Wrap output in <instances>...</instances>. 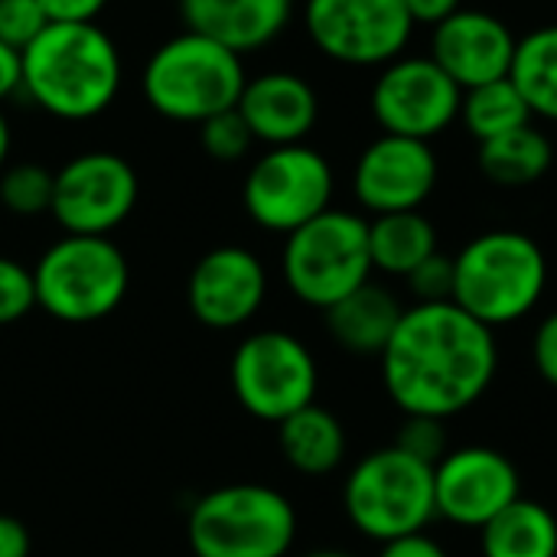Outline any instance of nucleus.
<instances>
[{"instance_id": "nucleus-1", "label": "nucleus", "mask_w": 557, "mask_h": 557, "mask_svg": "<svg viewBox=\"0 0 557 557\" xmlns=\"http://www.w3.org/2000/svg\"><path fill=\"white\" fill-rule=\"evenodd\" d=\"M379 362L401 414L450 421L490 392L499 369L496 330L457 304H411Z\"/></svg>"}, {"instance_id": "nucleus-2", "label": "nucleus", "mask_w": 557, "mask_h": 557, "mask_svg": "<svg viewBox=\"0 0 557 557\" xmlns=\"http://www.w3.org/2000/svg\"><path fill=\"white\" fill-rule=\"evenodd\" d=\"M117 42L98 23H49L23 49V91L59 121H91L121 91Z\"/></svg>"}, {"instance_id": "nucleus-3", "label": "nucleus", "mask_w": 557, "mask_h": 557, "mask_svg": "<svg viewBox=\"0 0 557 557\" xmlns=\"http://www.w3.org/2000/svg\"><path fill=\"white\" fill-rule=\"evenodd\" d=\"M548 287L542 245L516 228L470 238L454 258V304L490 330L525 320Z\"/></svg>"}, {"instance_id": "nucleus-4", "label": "nucleus", "mask_w": 557, "mask_h": 557, "mask_svg": "<svg viewBox=\"0 0 557 557\" xmlns=\"http://www.w3.org/2000/svg\"><path fill=\"white\" fill-rule=\"evenodd\" d=\"M245 82L248 75L242 55L193 29L160 42L140 72L144 101L160 117L196 127L222 111H232Z\"/></svg>"}, {"instance_id": "nucleus-5", "label": "nucleus", "mask_w": 557, "mask_h": 557, "mask_svg": "<svg viewBox=\"0 0 557 557\" xmlns=\"http://www.w3.org/2000/svg\"><path fill=\"white\" fill-rule=\"evenodd\" d=\"M186 539L196 557H287L297 542V509L274 486L228 483L196 499Z\"/></svg>"}, {"instance_id": "nucleus-6", "label": "nucleus", "mask_w": 557, "mask_h": 557, "mask_svg": "<svg viewBox=\"0 0 557 557\" xmlns=\"http://www.w3.org/2000/svg\"><path fill=\"white\" fill-rule=\"evenodd\" d=\"M343 509L369 542H395L428 532L437 519L434 467L388 444L366 454L343 483Z\"/></svg>"}, {"instance_id": "nucleus-7", "label": "nucleus", "mask_w": 557, "mask_h": 557, "mask_svg": "<svg viewBox=\"0 0 557 557\" xmlns=\"http://www.w3.org/2000/svg\"><path fill=\"white\" fill-rule=\"evenodd\" d=\"M36 307L59 323L111 317L131 287L124 251L108 235H62L33 264Z\"/></svg>"}, {"instance_id": "nucleus-8", "label": "nucleus", "mask_w": 557, "mask_h": 557, "mask_svg": "<svg viewBox=\"0 0 557 557\" xmlns=\"http://www.w3.org/2000/svg\"><path fill=\"white\" fill-rule=\"evenodd\" d=\"M284 238L281 274L307 307L326 310L372 281L369 222L349 209H326Z\"/></svg>"}, {"instance_id": "nucleus-9", "label": "nucleus", "mask_w": 557, "mask_h": 557, "mask_svg": "<svg viewBox=\"0 0 557 557\" xmlns=\"http://www.w3.org/2000/svg\"><path fill=\"white\" fill-rule=\"evenodd\" d=\"M336 176L330 160L307 147H268L248 170L242 186V202L248 219L277 235H290L320 212L333 209Z\"/></svg>"}, {"instance_id": "nucleus-10", "label": "nucleus", "mask_w": 557, "mask_h": 557, "mask_svg": "<svg viewBox=\"0 0 557 557\" xmlns=\"http://www.w3.org/2000/svg\"><path fill=\"white\" fill-rule=\"evenodd\" d=\"M232 392L238 405L268 424H281L317 401L320 369L304 339L284 330L245 336L232 356Z\"/></svg>"}, {"instance_id": "nucleus-11", "label": "nucleus", "mask_w": 557, "mask_h": 557, "mask_svg": "<svg viewBox=\"0 0 557 557\" xmlns=\"http://www.w3.org/2000/svg\"><path fill=\"white\" fill-rule=\"evenodd\" d=\"M304 26L326 59L356 69L395 62L414 36L405 0H304Z\"/></svg>"}, {"instance_id": "nucleus-12", "label": "nucleus", "mask_w": 557, "mask_h": 557, "mask_svg": "<svg viewBox=\"0 0 557 557\" xmlns=\"http://www.w3.org/2000/svg\"><path fill=\"white\" fill-rule=\"evenodd\" d=\"M137 173L114 150H85L55 170L49 215L65 235H111L137 206Z\"/></svg>"}, {"instance_id": "nucleus-13", "label": "nucleus", "mask_w": 557, "mask_h": 557, "mask_svg": "<svg viewBox=\"0 0 557 557\" xmlns=\"http://www.w3.org/2000/svg\"><path fill=\"white\" fill-rule=\"evenodd\" d=\"M463 91L431 55H398L372 85V117L382 134L434 140L460 117Z\"/></svg>"}, {"instance_id": "nucleus-14", "label": "nucleus", "mask_w": 557, "mask_h": 557, "mask_svg": "<svg viewBox=\"0 0 557 557\" xmlns=\"http://www.w3.org/2000/svg\"><path fill=\"white\" fill-rule=\"evenodd\" d=\"M522 496V480L509 454L496 447H450L434 467L437 519L460 529H483Z\"/></svg>"}, {"instance_id": "nucleus-15", "label": "nucleus", "mask_w": 557, "mask_h": 557, "mask_svg": "<svg viewBox=\"0 0 557 557\" xmlns=\"http://www.w3.org/2000/svg\"><path fill=\"white\" fill-rule=\"evenodd\" d=\"M437 153L431 140L382 134L356 160L352 193L372 215L421 209L437 189Z\"/></svg>"}, {"instance_id": "nucleus-16", "label": "nucleus", "mask_w": 557, "mask_h": 557, "mask_svg": "<svg viewBox=\"0 0 557 557\" xmlns=\"http://www.w3.org/2000/svg\"><path fill=\"white\" fill-rule=\"evenodd\" d=\"M268 271L261 258L242 245H219L206 251L186 284L193 317L209 330H238L264 307Z\"/></svg>"}, {"instance_id": "nucleus-17", "label": "nucleus", "mask_w": 557, "mask_h": 557, "mask_svg": "<svg viewBox=\"0 0 557 557\" xmlns=\"http://www.w3.org/2000/svg\"><path fill=\"white\" fill-rule=\"evenodd\" d=\"M516 33L486 10H457L431 33V59L460 91L506 78L516 55Z\"/></svg>"}, {"instance_id": "nucleus-18", "label": "nucleus", "mask_w": 557, "mask_h": 557, "mask_svg": "<svg viewBox=\"0 0 557 557\" xmlns=\"http://www.w3.org/2000/svg\"><path fill=\"white\" fill-rule=\"evenodd\" d=\"M235 108L245 117L255 144L268 147L304 144L320 117V98L313 85L287 69L248 78Z\"/></svg>"}, {"instance_id": "nucleus-19", "label": "nucleus", "mask_w": 557, "mask_h": 557, "mask_svg": "<svg viewBox=\"0 0 557 557\" xmlns=\"http://www.w3.org/2000/svg\"><path fill=\"white\" fill-rule=\"evenodd\" d=\"M186 29L248 55L271 46L290 23L294 0H176Z\"/></svg>"}, {"instance_id": "nucleus-20", "label": "nucleus", "mask_w": 557, "mask_h": 557, "mask_svg": "<svg viewBox=\"0 0 557 557\" xmlns=\"http://www.w3.org/2000/svg\"><path fill=\"white\" fill-rule=\"evenodd\" d=\"M401 313H405L401 300L385 284L366 281L362 287L326 307L323 320H326V333L339 349H346L349 356L379 359L388 339L395 336Z\"/></svg>"}, {"instance_id": "nucleus-21", "label": "nucleus", "mask_w": 557, "mask_h": 557, "mask_svg": "<svg viewBox=\"0 0 557 557\" xmlns=\"http://www.w3.org/2000/svg\"><path fill=\"white\" fill-rule=\"evenodd\" d=\"M277 447L300 476H330L346 460V428L330 408L313 401L277 424Z\"/></svg>"}, {"instance_id": "nucleus-22", "label": "nucleus", "mask_w": 557, "mask_h": 557, "mask_svg": "<svg viewBox=\"0 0 557 557\" xmlns=\"http://www.w3.org/2000/svg\"><path fill=\"white\" fill-rule=\"evenodd\" d=\"M483 557H557V516L535 499L519 496L480 529Z\"/></svg>"}, {"instance_id": "nucleus-23", "label": "nucleus", "mask_w": 557, "mask_h": 557, "mask_svg": "<svg viewBox=\"0 0 557 557\" xmlns=\"http://www.w3.org/2000/svg\"><path fill=\"white\" fill-rule=\"evenodd\" d=\"M434 251H437V228L421 209L372 215L369 222L372 271L405 281Z\"/></svg>"}, {"instance_id": "nucleus-24", "label": "nucleus", "mask_w": 557, "mask_h": 557, "mask_svg": "<svg viewBox=\"0 0 557 557\" xmlns=\"http://www.w3.org/2000/svg\"><path fill=\"white\" fill-rule=\"evenodd\" d=\"M476 163L490 183L506 186V189H522V186L539 183L552 170L555 147L545 131H539L535 124H525L503 137L480 144Z\"/></svg>"}, {"instance_id": "nucleus-25", "label": "nucleus", "mask_w": 557, "mask_h": 557, "mask_svg": "<svg viewBox=\"0 0 557 557\" xmlns=\"http://www.w3.org/2000/svg\"><path fill=\"white\" fill-rule=\"evenodd\" d=\"M509 78L532 117L557 121V23L539 26L516 42Z\"/></svg>"}, {"instance_id": "nucleus-26", "label": "nucleus", "mask_w": 557, "mask_h": 557, "mask_svg": "<svg viewBox=\"0 0 557 557\" xmlns=\"http://www.w3.org/2000/svg\"><path fill=\"white\" fill-rule=\"evenodd\" d=\"M460 121L476 144H486L493 137H503L516 127L532 124V111L525 98L519 95V88L512 85V78L506 75V78L467 88L460 98Z\"/></svg>"}, {"instance_id": "nucleus-27", "label": "nucleus", "mask_w": 557, "mask_h": 557, "mask_svg": "<svg viewBox=\"0 0 557 557\" xmlns=\"http://www.w3.org/2000/svg\"><path fill=\"white\" fill-rule=\"evenodd\" d=\"M52 186L55 173L42 163H16L0 170V206L10 215L33 219L49 212L52 206Z\"/></svg>"}, {"instance_id": "nucleus-28", "label": "nucleus", "mask_w": 557, "mask_h": 557, "mask_svg": "<svg viewBox=\"0 0 557 557\" xmlns=\"http://www.w3.org/2000/svg\"><path fill=\"white\" fill-rule=\"evenodd\" d=\"M199 147L219 163H235L255 147V137L238 108H232L199 124Z\"/></svg>"}, {"instance_id": "nucleus-29", "label": "nucleus", "mask_w": 557, "mask_h": 557, "mask_svg": "<svg viewBox=\"0 0 557 557\" xmlns=\"http://www.w3.org/2000/svg\"><path fill=\"white\" fill-rule=\"evenodd\" d=\"M395 447H401L405 454L418 457L428 467H437L447 450H450V434H447V421L441 418H428V414H405L395 441Z\"/></svg>"}, {"instance_id": "nucleus-30", "label": "nucleus", "mask_w": 557, "mask_h": 557, "mask_svg": "<svg viewBox=\"0 0 557 557\" xmlns=\"http://www.w3.org/2000/svg\"><path fill=\"white\" fill-rule=\"evenodd\" d=\"M36 307L33 268L0 255V326L20 323Z\"/></svg>"}, {"instance_id": "nucleus-31", "label": "nucleus", "mask_w": 557, "mask_h": 557, "mask_svg": "<svg viewBox=\"0 0 557 557\" xmlns=\"http://www.w3.org/2000/svg\"><path fill=\"white\" fill-rule=\"evenodd\" d=\"M414 304H454V258L441 248L405 277Z\"/></svg>"}, {"instance_id": "nucleus-32", "label": "nucleus", "mask_w": 557, "mask_h": 557, "mask_svg": "<svg viewBox=\"0 0 557 557\" xmlns=\"http://www.w3.org/2000/svg\"><path fill=\"white\" fill-rule=\"evenodd\" d=\"M46 26L49 16L39 0H0V42L23 52Z\"/></svg>"}, {"instance_id": "nucleus-33", "label": "nucleus", "mask_w": 557, "mask_h": 557, "mask_svg": "<svg viewBox=\"0 0 557 557\" xmlns=\"http://www.w3.org/2000/svg\"><path fill=\"white\" fill-rule=\"evenodd\" d=\"M532 362H535L539 375L552 388H557V310L539 323V330L532 336Z\"/></svg>"}, {"instance_id": "nucleus-34", "label": "nucleus", "mask_w": 557, "mask_h": 557, "mask_svg": "<svg viewBox=\"0 0 557 557\" xmlns=\"http://www.w3.org/2000/svg\"><path fill=\"white\" fill-rule=\"evenodd\" d=\"M49 23H95L111 0H39Z\"/></svg>"}, {"instance_id": "nucleus-35", "label": "nucleus", "mask_w": 557, "mask_h": 557, "mask_svg": "<svg viewBox=\"0 0 557 557\" xmlns=\"http://www.w3.org/2000/svg\"><path fill=\"white\" fill-rule=\"evenodd\" d=\"M379 557H450L447 548L431 539L428 532H418V535H405V539H395V542H385Z\"/></svg>"}, {"instance_id": "nucleus-36", "label": "nucleus", "mask_w": 557, "mask_h": 557, "mask_svg": "<svg viewBox=\"0 0 557 557\" xmlns=\"http://www.w3.org/2000/svg\"><path fill=\"white\" fill-rule=\"evenodd\" d=\"M23 91V52L0 42V104Z\"/></svg>"}, {"instance_id": "nucleus-37", "label": "nucleus", "mask_w": 557, "mask_h": 557, "mask_svg": "<svg viewBox=\"0 0 557 557\" xmlns=\"http://www.w3.org/2000/svg\"><path fill=\"white\" fill-rule=\"evenodd\" d=\"M405 7L414 26H437L447 16H454L463 7V0H405Z\"/></svg>"}, {"instance_id": "nucleus-38", "label": "nucleus", "mask_w": 557, "mask_h": 557, "mask_svg": "<svg viewBox=\"0 0 557 557\" xmlns=\"http://www.w3.org/2000/svg\"><path fill=\"white\" fill-rule=\"evenodd\" d=\"M0 557H29V532L13 516H0Z\"/></svg>"}, {"instance_id": "nucleus-39", "label": "nucleus", "mask_w": 557, "mask_h": 557, "mask_svg": "<svg viewBox=\"0 0 557 557\" xmlns=\"http://www.w3.org/2000/svg\"><path fill=\"white\" fill-rule=\"evenodd\" d=\"M7 157H10V124L0 111V170L7 166Z\"/></svg>"}, {"instance_id": "nucleus-40", "label": "nucleus", "mask_w": 557, "mask_h": 557, "mask_svg": "<svg viewBox=\"0 0 557 557\" xmlns=\"http://www.w3.org/2000/svg\"><path fill=\"white\" fill-rule=\"evenodd\" d=\"M304 557H356V555L339 552V548H320V552H310V555H304Z\"/></svg>"}]
</instances>
